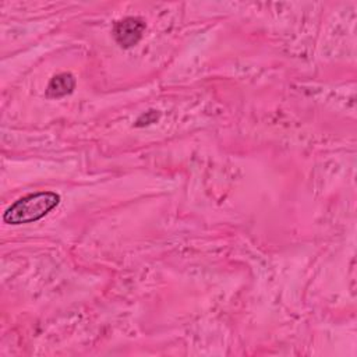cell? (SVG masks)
<instances>
[{"label": "cell", "mask_w": 357, "mask_h": 357, "mask_svg": "<svg viewBox=\"0 0 357 357\" xmlns=\"http://www.w3.org/2000/svg\"><path fill=\"white\" fill-rule=\"evenodd\" d=\"M60 204V195L53 191L28 194L17 199L3 213L4 223L24 225L42 219Z\"/></svg>", "instance_id": "cell-1"}, {"label": "cell", "mask_w": 357, "mask_h": 357, "mask_svg": "<svg viewBox=\"0 0 357 357\" xmlns=\"http://www.w3.org/2000/svg\"><path fill=\"white\" fill-rule=\"evenodd\" d=\"M145 21L138 17H126L120 21H116L113 25V36L120 47L128 49L135 46L145 31Z\"/></svg>", "instance_id": "cell-2"}, {"label": "cell", "mask_w": 357, "mask_h": 357, "mask_svg": "<svg viewBox=\"0 0 357 357\" xmlns=\"http://www.w3.org/2000/svg\"><path fill=\"white\" fill-rule=\"evenodd\" d=\"M75 88V78L70 73H60L54 75L46 88V96L52 99L63 98L66 95H70Z\"/></svg>", "instance_id": "cell-3"}, {"label": "cell", "mask_w": 357, "mask_h": 357, "mask_svg": "<svg viewBox=\"0 0 357 357\" xmlns=\"http://www.w3.org/2000/svg\"><path fill=\"white\" fill-rule=\"evenodd\" d=\"M159 117H160V113H159L158 110H153V109H151V110H148V112L142 113V114H141V116L137 119V123H135V126H137V127L149 126V124H152V123H156Z\"/></svg>", "instance_id": "cell-4"}]
</instances>
